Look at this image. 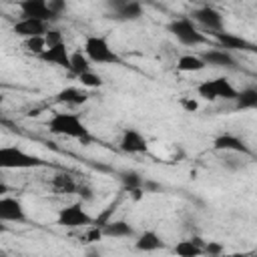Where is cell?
<instances>
[{"label":"cell","instance_id":"cell-21","mask_svg":"<svg viewBox=\"0 0 257 257\" xmlns=\"http://www.w3.org/2000/svg\"><path fill=\"white\" fill-rule=\"evenodd\" d=\"M70 72L76 74V76H82V74L90 72V60H88V56L84 52H80V50L72 52V56H70Z\"/></svg>","mask_w":257,"mask_h":257},{"label":"cell","instance_id":"cell-38","mask_svg":"<svg viewBox=\"0 0 257 257\" xmlns=\"http://www.w3.org/2000/svg\"><path fill=\"white\" fill-rule=\"evenodd\" d=\"M191 241H193V243H195L197 247H201V249H205V243H207V241H203L201 237H197V235H195V237H191Z\"/></svg>","mask_w":257,"mask_h":257},{"label":"cell","instance_id":"cell-4","mask_svg":"<svg viewBox=\"0 0 257 257\" xmlns=\"http://www.w3.org/2000/svg\"><path fill=\"white\" fill-rule=\"evenodd\" d=\"M84 54L94 64H122L120 56L108 46L104 36H88L84 40Z\"/></svg>","mask_w":257,"mask_h":257},{"label":"cell","instance_id":"cell-28","mask_svg":"<svg viewBox=\"0 0 257 257\" xmlns=\"http://www.w3.org/2000/svg\"><path fill=\"white\" fill-rule=\"evenodd\" d=\"M197 94H199L201 98L209 100V102H213V100H217V98H219V96H217V88H215V82H213V80H203L201 84H197Z\"/></svg>","mask_w":257,"mask_h":257},{"label":"cell","instance_id":"cell-37","mask_svg":"<svg viewBox=\"0 0 257 257\" xmlns=\"http://www.w3.org/2000/svg\"><path fill=\"white\" fill-rule=\"evenodd\" d=\"M128 195L133 197V201H141L145 197V189H135V191H128Z\"/></svg>","mask_w":257,"mask_h":257},{"label":"cell","instance_id":"cell-3","mask_svg":"<svg viewBox=\"0 0 257 257\" xmlns=\"http://www.w3.org/2000/svg\"><path fill=\"white\" fill-rule=\"evenodd\" d=\"M169 32L185 46H199V44H207L209 38L197 28V24L193 22V18L189 16H181V18H173L167 24Z\"/></svg>","mask_w":257,"mask_h":257},{"label":"cell","instance_id":"cell-20","mask_svg":"<svg viewBox=\"0 0 257 257\" xmlns=\"http://www.w3.org/2000/svg\"><path fill=\"white\" fill-rule=\"evenodd\" d=\"M207 64H205V60L201 58V56H197V54H183L179 60H177V68L181 70V72H199V70H203Z\"/></svg>","mask_w":257,"mask_h":257},{"label":"cell","instance_id":"cell-17","mask_svg":"<svg viewBox=\"0 0 257 257\" xmlns=\"http://www.w3.org/2000/svg\"><path fill=\"white\" fill-rule=\"evenodd\" d=\"M54 100L60 102V104L78 106V104H84V102L88 100V92H84V90H80V88H76V86H66V88H62L60 92H56Z\"/></svg>","mask_w":257,"mask_h":257},{"label":"cell","instance_id":"cell-14","mask_svg":"<svg viewBox=\"0 0 257 257\" xmlns=\"http://www.w3.org/2000/svg\"><path fill=\"white\" fill-rule=\"evenodd\" d=\"M70 52H68V46L62 42V44H56V46H50L46 48V52L40 56L44 62L48 64H54V66H62V68H68L70 70Z\"/></svg>","mask_w":257,"mask_h":257},{"label":"cell","instance_id":"cell-22","mask_svg":"<svg viewBox=\"0 0 257 257\" xmlns=\"http://www.w3.org/2000/svg\"><path fill=\"white\" fill-rule=\"evenodd\" d=\"M213 82H215V88H217V96L219 98H225V100H235L237 98L239 90L229 82V78L219 76V78H213Z\"/></svg>","mask_w":257,"mask_h":257},{"label":"cell","instance_id":"cell-31","mask_svg":"<svg viewBox=\"0 0 257 257\" xmlns=\"http://www.w3.org/2000/svg\"><path fill=\"white\" fill-rule=\"evenodd\" d=\"M203 251H205V255H209V257H221V255H223V245H221L219 241H207Z\"/></svg>","mask_w":257,"mask_h":257},{"label":"cell","instance_id":"cell-9","mask_svg":"<svg viewBox=\"0 0 257 257\" xmlns=\"http://www.w3.org/2000/svg\"><path fill=\"white\" fill-rule=\"evenodd\" d=\"M0 221H4V223H24V221H28L24 205L14 197H2L0 199Z\"/></svg>","mask_w":257,"mask_h":257},{"label":"cell","instance_id":"cell-13","mask_svg":"<svg viewBox=\"0 0 257 257\" xmlns=\"http://www.w3.org/2000/svg\"><path fill=\"white\" fill-rule=\"evenodd\" d=\"M108 8H112L114 18H118V20H139L143 16V6L139 2L112 0V2H108Z\"/></svg>","mask_w":257,"mask_h":257},{"label":"cell","instance_id":"cell-34","mask_svg":"<svg viewBox=\"0 0 257 257\" xmlns=\"http://www.w3.org/2000/svg\"><path fill=\"white\" fill-rule=\"evenodd\" d=\"M76 193L80 195V201H92V189H90V187L78 185V191H76Z\"/></svg>","mask_w":257,"mask_h":257},{"label":"cell","instance_id":"cell-39","mask_svg":"<svg viewBox=\"0 0 257 257\" xmlns=\"http://www.w3.org/2000/svg\"><path fill=\"white\" fill-rule=\"evenodd\" d=\"M84 257H100V253H98L96 249H86V253H84Z\"/></svg>","mask_w":257,"mask_h":257},{"label":"cell","instance_id":"cell-11","mask_svg":"<svg viewBox=\"0 0 257 257\" xmlns=\"http://www.w3.org/2000/svg\"><path fill=\"white\" fill-rule=\"evenodd\" d=\"M48 24L46 22H40V20H32V18H20L16 24H14V34L20 36V38H34V36H44L48 32Z\"/></svg>","mask_w":257,"mask_h":257},{"label":"cell","instance_id":"cell-8","mask_svg":"<svg viewBox=\"0 0 257 257\" xmlns=\"http://www.w3.org/2000/svg\"><path fill=\"white\" fill-rule=\"evenodd\" d=\"M191 16H193V22L201 24L205 30H211L213 34L215 32H223V16L213 6H201V8L193 10Z\"/></svg>","mask_w":257,"mask_h":257},{"label":"cell","instance_id":"cell-16","mask_svg":"<svg viewBox=\"0 0 257 257\" xmlns=\"http://www.w3.org/2000/svg\"><path fill=\"white\" fill-rule=\"evenodd\" d=\"M165 247V241H163V237L157 233V231H145V233H141L139 237H137V241H135V249L137 251H145V253H151V251H159V249H163Z\"/></svg>","mask_w":257,"mask_h":257},{"label":"cell","instance_id":"cell-29","mask_svg":"<svg viewBox=\"0 0 257 257\" xmlns=\"http://www.w3.org/2000/svg\"><path fill=\"white\" fill-rule=\"evenodd\" d=\"M78 80H80V84L82 86H86V88H98V86H102V76L100 74H96V72H86V74H82V76H78Z\"/></svg>","mask_w":257,"mask_h":257},{"label":"cell","instance_id":"cell-12","mask_svg":"<svg viewBox=\"0 0 257 257\" xmlns=\"http://www.w3.org/2000/svg\"><path fill=\"white\" fill-rule=\"evenodd\" d=\"M213 36L219 42V46L225 48L227 52L229 50H251V52H257V46L255 44H251L249 40H245V38H241V36H237L233 32H225L223 30V32H215Z\"/></svg>","mask_w":257,"mask_h":257},{"label":"cell","instance_id":"cell-33","mask_svg":"<svg viewBox=\"0 0 257 257\" xmlns=\"http://www.w3.org/2000/svg\"><path fill=\"white\" fill-rule=\"evenodd\" d=\"M104 235H102V229L100 227H96V225H92L90 229H88V233L84 235V243H94V241H98V239H102Z\"/></svg>","mask_w":257,"mask_h":257},{"label":"cell","instance_id":"cell-30","mask_svg":"<svg viewBox=\"0 0 257 257\" xmlns=\"http://www.w3.org/2000/svg\"><path fill=\"white\" fill-rule=\"evenodd\" d=\"M44 40H46V46H56V44H62V32L58 28H48V32L44 34Z\"/></svg>","mask_w":257,"mask_h":257},{"label":"cell","instance_id":"cell-6","mask_svg":"<svg viewBox=\"0 0 257 257\" xmlns=\"http://www.w3.org/2000/svg\"><path fill=\"white\" fill-rule=\"evenodd\" d=\"M213 149L217 153H237V155H243V157H251L253 151L251 147L237 135H231V133H223L219 137H215L213 141Z\"/></svg>","mask_w":257,"mask_h":257},{"label":"cell","instance_id":"cell-19","mask_svg":"<svg viewBox=\"0 0 257 257\" xmlns=\"http://www.w3.org/2000/svg\"><path fill=\"white\" fill-rule=\"evenodd\" d=\"M235 108L245 110V108H257V86H247L243 88L237 98H235Z\"/></svg>","mask_w":257,"mask_h":257},{"label":"cell","instance_id":"cell-32","mask_svg":"<svg viewBox=\"0 0 257 257\" xmlns=\"http://www.w3.org/2000/svg\"><path fill=\"white\" fill-rule=\"evenodd\" d=\"M46 4H48L50 12H52L56 18H58L60 14H64V12H66V2H64V0H48Z\"/></svg>","mask_w":257,"mask_h":257},{"label":"cell","instance_id":"cell-25","mask_svg":"<svg viewBox=\"0 0 257 257\" xmlns=\"http://www.w3.org/2000/svg\"><path fill=\"white\" fill-rule=\"evenodd\" d=\"M175 253H177V257H201V255H205V251L201 247H197L191 239L179 241L175 245Z\"/></svg>","mask_w":257,"mask_h":257},{"label":"cell","instance_id":"cell-1","mask_svg":"<svg viewBox=\"0 0 257 257\" xmlns=\"http://www.w3.org/2000/svg\"><path fill=\"white\" fill-rule=\"evenodd\" d=\"M48 131L54 135H62V137H70V139H78V141L90 139L84 122L72 112H54L48 120Z\"/></svg>","mask_w":257,"mask_h":257},{"label":"cell","instance_id":"cell-18","mask_svg":"<svg viewBox=\"0 0 257 257\" xmlns=\"http://www.w3.org/2000/svg\"><path fill=\"white\" fill-rule=\"evenodd\" d=\"M102 235L104 237H114V239H124V237H133L135 235V227L128 223V221H122V219H116V221H110L102 227Z\"/></svg>","mask_w":257,"mask_h":257},{"label":"cell","instance_id":"cell-15","mask_svg":"<svg viewBox=\"0 0 257 257\" xmlns=\"http://www.w3.org/2000/svg\"><path fill=\"white\" fill-rule=\"evenodd\" d=\"M201 58L205 60V64L209 66H219V68H235V58L227 52V50H219V48H209L201 54Z\"/></svg>","mask_w":257,"mask_h":257},{"label":"cell","instance_id":"cell-27","mask_svg":"<svg viewBox=\"0 0 257 257\" xmlns=\"http://www.w3.org/2000/svg\"><path fill=\"white\" fill-rule=\"evenodd\" d=\"M221 165L229 171H239L245 167L243 163V155H237V153H223L221 155Z\"/></svg>","mask_w":257,"mask_h":257},{"label":"cell","instance_id":"cell-40","mask_svg":"<svg viewBox=\"0 0 257 257\" xmlns=\"http://www.w3.org/2000/svg\"><path fill=\"white\" fill-rule=\"evenodd\" d=\"M221 257H245L243 253H223Z\"/></svg>","mask_w":257,"mask_h":257},{"label":"cell","instance_id":"cell-35","mask_svg":"<svg viewBox=\"0 0 257 257\" xmlns=\"http://www.w3.org/2000/svg\"><path fill=\"white\" fill-rule=\"evenodd\" d=\"M145 193H157V191H161L163 187L159 185V183H155V181H149V179H145Z\"/></svg>","mask_w":257,"mask_h":257},{"label":"cell","instance_id":"cell-10","mask_svg":"<svg viewBox=\"0 0 257 257\" xmlns=\"http://www.w3.org/2000/svg\"><path fill=\"white\" fill-rule=\"evenodd\" d=\"M118 145H120V151L128 153V155H141V153H147V149H149L147 139L137 128H126L122 133Z\"/></svg>","mask_w":257,"mask_h":257},{"label":"cell","instance_id":"cell-23","mask_svg":"<svg viewBox=\"0 0 257 257\" xmlns=\"http://www.w3.org/2000/svg\"><path fill=\"white\" fill-rule=\"evenodd\" d=\"M118 177H120V183H122V187H124L126 191H135V189H143V187H145L143 175L137 173V171H133V169L122 171Z\"/></svg>","mask_w":257,"mask_h":257},{"label":"cell","instance_id":"cell-2","mask_svg":"<svg viewBox=\"0 0 257 257\" xmlns=\"http://www.w3.org/2000/svg\"><path fill=\"white\" fill-rule=\"evenodd\" d=\"M48 163L32 153H26L20 147H2L0 149V167L2 169H38Z\"/></svg>","mask_w":257,"mask_h":257},{"label":"cell","instance_id":"cell-26","mask_svg":"<svg viewBox=\"0 0 257 257\" xmlns=\"http://www.w3.org/2000/svg\"><path fill=\"white\" fill-rule=\"evenodd\" d=\"M22 48L26 50V52H30V54H36V56H42L44 52H46V40H44V36H34V38H26L24 42H22Z\"/></svg>","mask_w":257,"mask_h":257},{"label":"cell","instance_id":"cell-7","mask_svg":"<svg viewBox=\"0 0 257 257\" xmlns=\"http://www.w3.org/2000/svg\"><path fill=\"white\" fill-rule=\"evenodd\" d=\"M18 8H20L22 18L40 20V22H46V24L58 20V18L50 12V8H48V4H46L44 0H22V2L18 4Z\"/></svg>","mask_w":257,"mask_h":257},{"label":"cell","instance_id":"cell-5","mask_svg":"<svg viewBox=\"0 0 257 257\" xmlns=\"http://www.w3.org/2000/svg\"><path fill=\"white\" fill-rule=\"evenodd\" d=\"M56 223L60 227H66V229H76V227L94 225V219L84 211L82 203H72V205H66V207H62L58 211Z\"/></svg>","mask_w":257,"mask_h":257},{"label":"cell","instance_id":"cell-24","mask_svg":"<svg viewBox=\"0 0 257 257\" xmlns=\"http://www.w3.org/2000/svg\"><path fill=\"white\" fill-rule=\"evenodd\" d=\"M52 187L58 191V193H74L78 191V185L74 183V179L66 173H56L52 177Z\"/></svg>","mask_w":257,"mask_h":257},{"label":"cell","instance_id":"cell-36","mask_svg":"<svg viewBox=\"0 0 257 257\" xmlns=\"http://www.w3.org/2000/svg\"><path fill=\"white\" fill-rule=\"evenodd\" d=\"M183 106L187 108V110H197L199 108V104H197V100H193V98H183Z\"/></svg>","mask_w":257,"mask_h":257}]
</instances>
